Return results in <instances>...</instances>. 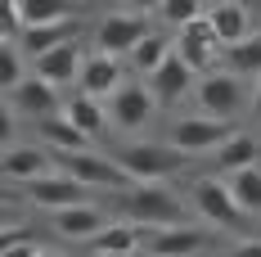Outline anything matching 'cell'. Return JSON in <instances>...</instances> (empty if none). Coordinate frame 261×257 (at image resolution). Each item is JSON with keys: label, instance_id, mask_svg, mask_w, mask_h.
<instances>
[{"label": "cell", "instance_id": "cell-1", "mask_svg": "<svg viewBox=\"0 0 261 257\" xmlns=\"http://www.w3.org/2000/svg\"><path fill=\"white\" fill-rule=\"evenodd\" d=\"M117 207L126 212V221H135V226H153V230L189 226V203L167 180H135V185H126Z\"/></svg>", "mask_w": 261, "mask_h": 257}, {"label": "cell", "instance_id": "cell-2", "mask_svg": "<svg viewBox=\"0 0 261 257\" xmlns=\"http://www.w3.org/2000/svg\"><path fill=\"white\" fill-rule=\"evenodd\" d=\"M113 158L130 180H171L189 167V154H180L176 145H158V140H130Z\"/></svg>", "mask_w": 261, "mask_h": 257}, {"label": "cell", "instance_id": "cell-3", "mask_svg": "<svg viewBox=\"0 0 261 257\" xmlns=\"http://www.w3.org/2000/svg\"><path fill=\"white\" fill-rule=\"evenodd\" d=\"M194 100H198V108H203V118L234 122L239 113H243V104H248V90H243V81H239L234 73L216 68V73H203V77H198Z\"/></svg>", "mask_w": 261, "mask_h": 257}, {"label": "cell", "instance_id": "cell-4", "mask_svg": "<svg viewBox=\"0 0 261 257\" xmlns=\"http://www.w3.org/2000/svg\"><path fill=\"white\" fill-rule=\"evenodd\" d=\"M149 36V18L144 14H135V9H113V14H104L99 23H95V50L99 54H113V59H122L126 63L130 54H135V45Z\"/></svg>", "mask_w": 261, "mask_h": 257}, {"label": "cell", "instance_id": "cell-5", "mask_svg": "<svg viewBox=\"0 0 261 257\" xmlns=\"http://www.w3.org/2000/svg\"><path fill=\"white\" fill-rule=\"evenodd\" d=\"M153 113H158V100H153V90H149V81H140V77H126L122 90L108 100L113 131H122V135H140L153 122Z\"/></svg>", "mask_w": 261, "mask_h": 257}, {"label": "cell", "instance_id": "cell-6", "mask_svg": "<svg viewBox=\"0 0 261 257\" xmlns=\"http://www.w3.org/2000/svg\"><path fill=\"white\" fill-rule=\"evenodd\" d=\"M176 54H180L185 63L203 77V73H216V68L225 63V41L216 36L212 18L203 14V18H194L189 27H180V32H176Z\"/></svg>", "mask_w": 261, "mask_h": 257}, {"label": "cell", "instance_id": "cell-7", "mask_svg": "<svg viewBox=\"0 0 261 257\" xmlns=\"http://www.w3.org/2000/svg\"><path fill=\"white\" fill-rule=\"evenodd\" d=\"M189 194H194V207H198V217H203V221H212L216 230H225V226H230V230H239V226H243V217H248V212L234 203L230 185H225L221 176H198Z\"/></svg>", "mask_w": 261, "mask_h": 257}, {"label": "cell", "instance_id": "cell-8", "mask_svg": "<svg viewBox=\"0 0 261 257\" xmlns=\"http://www.w3.org/2000/svg\"><path fill=\"white\" fill-rule=\"evenodd\" d=\"M27 194V203L32 207H45V212H63V207H77V203H90V194H86V185L77 176H68V172H45V176L27 180L18 185Z\"/></svg>", "mask_w": 261, "mask_h": 257}, {"label": "cell", "instance_id": "cell-9", "mask_svg": "<svg viewBox=\"0 0 261 257\" xmlns=\"http://www.w3.org/2000/svg\"><path fill=\"white\" fill-rule=\"evenodd\" d=\"M63 172L77 176L86 190H126V185H135V180L117 167V158H104V154H95V149H86V154H63Z\"/></svg>", "mask_w": 261, "mask_h": 257}, {"label": "cell", "instance_id": "cell-10", "mask_svg": "<svg viewBox=\"0 0 261 257\" xmlns=\"http://www.w3.org/2000/svg\"><path fill=\"white\" fill-rule=\"evenodd\" d=\"M234 135L230 122H216V118H180L176 127H171V140L167 145H176L180 154H216L225 140Z\"/></svg>", "mask_w": 261, "mask_h": 257}, {"label": "cell", "instance_id": "cell-11", "mask_svg": "<svg viewBox=\"0 0 261 257\" xmlns=\"http://www.w3.org/2000/svg\"><path fill=\"white\" fill-rule=\"evenodd\" d=\"M5 100H9V108H14L18 118H32V122H45V118H59V113H63L59 86H50V81L36 77V73H32L23 86H14Z\"/></svg>", "mask_w": 261, "mask_h": 257}, {"label": "cell", "instance_id": "cell-12", "mask_svg": "<svg viewBox=\"0 0 261 257\" xmlns=\"http://www.w3.org/2000/svg\"><path fill=\"white\" fill-rule=\"evenodd\" d=\"M149 90H153V100H158V108H176L180 100H189L194 90H198V73L185 63L180 54L171 50V59L158 68L153 77H149Z\"/></svg>", "mask_w": 261, "mask_h": 257}, {"label": "cell", "instance_id": "cell-13", "mask_svg": "<svg viewBox=\"0 0 261 257\" xmlns=\"http://www.w3.org/2000/svg\"><path fill=\"white\" fill-rule=\"evenodd\" d=\"M122 59H113V54H99V50H90L86 54V63H81V77H77V86H81V95H90V100H113L117 90H122Z\"/></svg>", "mask_w": 261, "mask_h": 257}, {"label": "cell", "instance_id": "cell-14", "mask_svg": "<svg viewBox=\"0 0 261 257\" xmlns=\"http://www.w3.org/2000/svg\"><path fill=\"white\" fill-rule=\"evenodd\" d=\"M68 41H81V18H63V23L23 27V36H18V50L27 54V63H36V59H45L50 50L68 45Z\"/></svg>", "mask_w": 261, "mask_h": 257}, {"label": "cell", "instance_id": "cell-15", "mask_svg": "<svg viewBox=\"0 0 261 257\" xmlns=\"http://www.w3.org/2000/svg\"><path fill=\"white\" fill-rule=\"evenodd\" d=\"M207 18L216 27V36L225 41V50L239 45V41H248L257 27H252V9H248V0H212L207 5Z\"/></svg>", "mask_w": 261, "mask_h": 257}, {"label": "cell", "instance_id": "cell-16", "mask_svg": "<svg viewBox=\"0 0 261 257\" xmlns=\"http://www.w3.org/2000/svg\"><path fill=\"white\" fill-rule=\"evenodd\" d=\"M113 221H108L104 207L95 203H77V207H63V212H54V230L63 235V239H72V244H90L99 230H108Z\"/></svg>", "mask_w": 261, "mask_h": 257}, {"label": "cell", "instance_id": "cell-17", "mask_svg": "<svg viewBox=\"0 0 261 257\" xmlns=\"http://www.w3.org/2000/svg\"><path fill=\"white\" fill-rule=\"evenodd\" d=\"M144 248L153 257H198L203 248H212V235L194 230V226H167V230H149Z\"/></svg>", "mask_w": 261, "mask_h": 257}, {"label": "cell", "instance_id": "cell-18", "mask_svg": "<svg viewBox=\"0 0 261 257\" xmlns=\"http://www.w3.org/2000/svg\"><path fill=\"white\" fill-rule=\"evenodd\" d=\"M63 118L72 122V127L95 145V140H104L108 131H113V118H108V104L104 100H90V95H72V100H63Z\"/></svg>", "mask_w": 261, "mask_h": 257}, {"label": "cell", "instance_id": "cell-19", "mask_svg": "<svg viewBox=\"0 0 261 257\" xmlns=\"http://www.w3.org/2000/svg\"><path fill=\"white\" fill-rule=\"evenodd\" d=\"M81 63H86V54H81V41H68V45H59V50H50L45 59H36L32 63V73L36 77H45L50 86H72V81L81 77Z\"/></svg>", "mask_w": 261, "mask_h": 257}, {"label": "cell", "instance_id": "cell-20", "mask_svg": "<svg viewBox=\"0 0 261 257\" xmlns=\"http://www.w3.org/2000/svg\"><path fill=\"white\" fill-rule=\"evenodd\" d=\"M261 158V140L252 131H234L216 154H212V167L221 172V176H234V172H248V167H257Z\"/></svg>", "mask_w": 261, "mask_h": 257}, {"label": "cell", "instance_id": "cell-21", "mask_svg": "<svg viewBox=\"0 0 261 257\" xmlns=\"http://www.w3.org/2000/svg\"><path fill=\"white\" fill-rule=\"evenodd\" d=\"M45 172H54L50 167V149H41V145H9V149H5V180L27 185V180L45 176Z\"/></svg>", "mask_w": 261, "mask_h": 257}, {"label": "cell", "instance_id": "cell-22", "mask_svg": "<svg viewBox=\"0 0 261 257\" xmlns=\"http://www.w3.org/2000/svg\"><path fill=\"white\" fill-rule=\"evenodd\" d=\"M171 50H176V41H167L162 32H149V36H144V41L135 45V54L126 59V68H130V73H135L140 81H149V77L158 73V68H162V63L171 59Z\"/></svg>", "mask_w": 261, "mask_h": 257}, {"label": "cell", "instance_id": "cell-23", "mask_svg": "<svg viewBox=\"0 0 261 257\" xmlns=\"http://www.w3.org/2000/svg\"><path fill=\"white\" fill-rule=\"evenodd\" d=\"M149 239H144V226H135V221H113L108 230H99L90 239V248L95 253H140Z\"/></svg>", "mask_w": 261, "mask_h": 257}, {"label": "cell", "instance_id": "cell-24", "mask_svg": "<svg viewBox=\"0 0 261 257\" xmlns=\"http://www.w3.org/2000/svg\"><path fill=\"white\" fill-rule=\"evenodd\" d=\"M225 73H234L239 81H261V27L248 36V41H239L225 50V63H221Z\"/></svg>", "mask_w": 261, "mask_h": 257}, {"label": "cell", "instance_id": "cell-25", "mask_svg": "<svg viewBox=\"0 0 261 257\" xmlns=\"http://www.w3.org/2000/svg\"><path fill=\"white\" fill-rule=\"evenodd\" d=\"M41 140H45V149H59V154H86V149H90V140H86L63 113L41 122Z\"/></svg>", "mask_w": 261, "mask_h": 257}, {"label": "cell", "instance_id": "cell-26", "mask_svg": "<svg viewBox=\"0 0 261 257\" xmlns=\"http://www.w3.org/2000/svg\"><path fill=\"white\" fill-rule=\"evenodd\" d=\"M27 27L41 23H63V18H77V0H18Z\"/></svg>", "mask_w": 261, "mask_h": 257}, {"label": "cell", "instance_id": "cell-27", "mask_svg": "<svg viewBox=\"0 0 261 257\" xmlns=\"http://www.w3.org/2000/svg\"><path fill=\"white\" fill-rule=\"evenodd\" d=\"M230 185V194H234V203L248 212V217H257L261 212V167H248V172H234V176H225Z\"/></svg>", "mask_w": 261, "mask_h": 257}, {"label": "cell", "instance_id": "cell-28", "mask_svg": "<svg viewBox=\"0 0 261 257\" xmlns=\"http://www.w3.org/2000/svg\"><path fill=\"white\" fill-rule=\"evenodd\" d=\"M27 77H32V73H27V54L18 50V41H5V45H0V81H5V95H9L14 86H23Z\"/></svg>", "mask_w": 261, "mask_h": 257}, {"label": "cell", "instance_id": "cell-29", "mask_svg": "<svg viewBox=\"0 0 261 257\" xmlns=\"http://www.w3.org/2000/svg\"><path fill=\"white\" fill-rule=\"evenodd\" d=\"M158 14H162V23H171L176 32H180V27H189L194 18H203L207 9H203V0H162Z\"/></svg>", "mask_w": 261, "mask_h": 257}, {"label": "cell", "instance_id": "cell-30", "mask_svg": "<svg viewBox=\"0 0 261 257\" xmlns=\"http://www.w3.org/2000/svg\"><path fill=\"white\" fill-rule=\"evenodd\" d=\"M23 9H18V0H0V32H5V41H18L23 36Z\"/></svg>", "mask_w": 261, "mask_h": 257}, {"label": "cell", "instance_id": "cell-31", "mask_svg": "<svg viewBox=\"0 0 261 257\" xmlns=\"http://www.w3.org/2000/svg\"><path fill=\"white\" fill-rule=\"evenodd\" d=\"M225 257H261V239H239Z\"/></svg>", "mask_w": 261, "mask_h": 257}, {"label": "cell", "instance_id": "cell-32", "mask_svg": "<svg viewBox=\"0 0 261 257\" xmlns=\"http://www.w3.org/2000/svg\"><path fill=\"white\" fill-rule=\"evenodd\" d=\"M0 257H41V248L27 239V244H9V248H0Z\"/></svg>", "mask_w": 261, "mask_h": 257}, {"label": "cell", "instance_id": "cell-33", "mask_svg": "<svg viewBox=\"0 0 261 257\" xmlns=\"http://www.w3.org/2000/svg\"><path fill=\"white\" fill-rule=\"evenodd\" d=\"M130 9H135V14H153V9H162V0H126Z\"/></svg>", "mask_w": 261, "mask_h": 257}, {"label": "cell", "instance_id": "cell-34", "mask_svg": "<svg viewBox=\"0 0 261 257\" xmlns=\"http://www.w3.org/2000/svg\"><path fill=\"white\" fill-rule=\"evenodd\" d=\"M95 257H153L149 248H140V253H95Z\"/></svg>", "mask_w": 261, "mask_h": 257}, {"label": "cell", "instance_id": "cell-35", "mask_svg": "<svg viewBox=\"0 0 261 257\" xmlns=\"http://www.w3.org/2000/svg\"><path fill=\"white\" fill-rule=\"evenodd\" d=\"M252 108L261 113V81H257V90H252Z\"/></svg>", "mask_w": 261, "mask_h": 257}, {"label": "cell", "instance_id": "cell-36", "mask_svg": "<svg viewBox=\"0 0 261 257\" xmlns=\"http://www.w3.org/2000/svg\"><path fill=\"white\" fill-rule=\"evenodd\" d=\"M41 257H68V253H54V248H41Z\"/></svg>", "mask_w": 261, "mask_h": 257}]
</instances>
